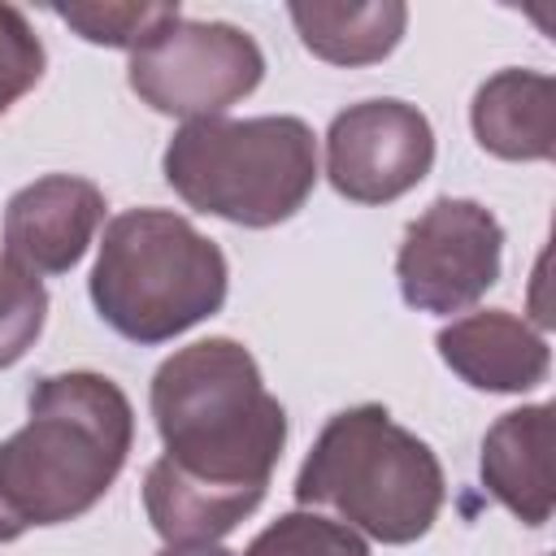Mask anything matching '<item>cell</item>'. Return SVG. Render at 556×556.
<instances>
[{
    "instance_id": "1",
    "label": "cell",
    "mask_w": 556,
    "mask_h": 556,
    "mask_svg": "<svg viewBox=\"0 0 556 556\" xmlns=\"http://www.w3.org/2000/svg\"><path fill=\"white\" fill-rule=\"evenodd\" d=\"M130 434V400L104 374L39 378L26 426L0 443V513L13 534L83 517L122 473Z\"/></svg>"
},
{
    "instance_id": "2",
    "label": "cell",
    "mask_w": 556,
    "mask_h": 556,
    "mask_svg": "<svg viewBox=\"0 0 556 556\" xmlns=\"http://www.w3.org/2000/svg\"><path fill=\"white\" fill-rule=\"evenodd\" d=\"M152 417L165 460L226 491H265L287 443V413L235 339L174 352L152 378Z\"/></svg>"
},
{
    "instance_id": "3",
    "label": "cell",
    "mask_w": 556,
    "mask_h": 556,
    "mask_svg": "<svg viewBox=\"0 0 556 556\" xmlns=\"http://www.w3.org/2000/svg\"><path fill=\"white\" fill-rule=\"evenodd\" d=\"M300 504H330L382 543L421 539L443 508L434 452L391 421L387 408H343L317 434L295 478Z\"/></svg>"
},
{
    "instance_id": "4",
    "label": "cell",
    "mask_w": 556,
    "mask_h": 556,
    "mask_svg": "<svg viewBox=\"0 0 556 556\" xmlns=\"http://www.w3.org/2000/svg\"><path fill=\"white\" fill-rule=\"evenodd\" d=\"M91 300L117 334L165 343L222 308L226 256L187 217L130 208L104 230Z\"/></svg>"
},
{
    "instance_id": "5",
    "label": "cell",
    "mask_w": 556,
    "mask_h": 556,
    "mask_svg": "<svg viewBox=\"0 0 556 556\" xmlns=\"http://www.w3.org/2000/svg\"><path fill=\"white\" fill-rule=\"evenodd\" d=\"M165 178L200 213L239 226H274L308 200L317 143L300 117H204L169 139Z\"/></svg>"
},
{
    "instance_id": "6",
    "label": "cell",
    "mask_w": 556,
    "mask_h": 556,
    "mask_svg": "<svg viewBox=\"0 0 556 556\" xmlns=\"http://www.w3.org/2000/svg\"><path fill=\"white\" fill-rule=\"evenodd\" d=\"M265 56L256 39L230 22H182L161 26L143 48L130 52V87L143 104L169 117H217L248 91H256Z\"/></svg>"
},
{
    "instance_id": "7",
    "label": "cell",
    "mask_w": 556,
    "mask_h": 556,
    "mask_svg": "<svg viewBox=\"0 0 556 556\" xmlns=\"http://www.w3.org/2000/svg\"><path fill=\"white\" fill-rule=\"evenodd\" d=\"M504 230L473 200H434L404 235L395 274L421 313H460L500 278Z\"/></svg>"
},
{
    "instance_id": "8",
    "label": "cell",
    "mask_w": 556,
    "mask_h": 556,
    "mask_svg": "<svg viewBox=\"0 0 556 556\" xmlns=\"http://www.w3.org/2000/svg\"><path fill=\"white\" fill-rule=\"evenodd\" d=\"M434 165L430 122L404 100L343 109L326 135V174L356 204H387L417 187Z\"/></svg>"
},
{
    "instance_id": "9",
    "label": "cell",
    "mask_w": 556,
    "mask_h": 556,
    "mask_svg": "<svg viewBox=\"0 0 556 556\" xmlns=\"http://www.w3.org/2000/svg\"><path fill=\"white\" fill-rule=\"evenodd\" d=\"M100 217L104 195L96 182L74 174H48L9 200L4 256L30 274H65L83 261Z\"/></svg>"
},
{
    "instance_id": "10",
    "label": "cell",
    "mask_w": 556,
    "mask_h": 556,
    "mask_svg": "<svg viewBox=\"0 0 556 556\" xmlns=\"http://www.w3.org/2000/svg\"><path fill=\"white\" fill-rule=\"evenodd\" d=\"M443 361L482 391H530L547 378V343L513 313L486 308L439 330Z\"/></svg>"
},
{
    "instance_id": "11",
    "label": "cell",
    "mask_w": 556,
    "mask_h": 556,
    "mask_svg": "<svg viewBox=\"0 0 556 556\" xmlns=\"http://www.w3.org/2000/svg\"><path fill=\"white\" fill-rule=\"evenodd\" d=\"M552 404H530L504 413L482 443L486 491L526 526H543L552 517Z\"/></svg>"
},
{
    "instance_id": "12",
    "label": "cell",
    "mask_w": 556,
    "mask_h": 556,
    "mask_svg": "<svg viewBox=\"0 0 556 556\" xmlns=\"http://www.w3.org/2000/svg\"><path fill=\"white\" fill-rule=\"evenodd\" d=\"M473 135L504 161H547L556 152V83L534 70H500L473 96Z\"/></svg>"
},
{
    "instance_id": "13",
    "label": "cell",
    "mask_w": 556,
    "mask_h": 556,
    "mask_svg": "<svg viewBox=\"0 0 556 556\" xmlns=\"http://www.w3.org/2000/svg\"><path fill=\"white\" fill-rule=\"evenodd\" d=\"M261 500H265V491H226V486H208V482L182 473L178 465H169L165 456H161V460L148 469V478H143V504H148L152 530H156L169 547L217 543V539L230 534Z\"/></svg>"
},
{
    "instance_id": "14",
    "label": "cell",
    "mask_w": 556,
    "mask_h": 556,
    "mask_svg": "<svg viewBox=\"0 0 556 556\" xmlns=\"http://www.w3.org/2000/svg\"><path fill=\"white\" fill-rule=\"evenodd\" d=\"M291 22L308 52L330 65H369L382 61L408 22V9L395 0L382 4H291Z\"/></svg>"
},
{
    "instance_id": "15",
    "label": "cell",
    "mask_w": 556,
    "mask_h": 556,
    "mask_svg": "<svg viewBox=\"0 0 556 556\" xmlns=\"http://www.w3.org/2000/svg\"><path fill=\"white\" fill-rule=\"evenodd\" d=\"M61 22H70L83 39L109 43V48H143L161 26H169L178 4H61Z\"/></svg>"
},
{
    "instance_id": "16",
    "label": "cell",
    "mask_w": 556,
    "mask_h": 556,
    "mask_svg": "<svg viewBox=\"0 0 556 556\" xmlns=\"http://www.w3.org/2000/svg\"><path fill=\"white\" fill-rule=\"evenodd\" d=\"M43 313H48V291L39 274L0 256V369L26 356V348L43 330Z\"/></svg>"
},
{
    "instance_id": "17",
    "label": "cell",
    "mask_w": 556,
    "mask_h": 556,
    "mask_svg": "<svg viewBox=\"0 0 556 556\" xmlns=\"http://www.w3.org/2000/svg\"><path fill=\"white\" fill-rule=\"evenodd\" d=\"M243 556H369L361 534L313 513H287L252 539Z\"/></svg>"
},
{
    "instance_id": "18",
    "label": "cell",
    "mask_w": 556,
    "mask_h": 556,
    "mask_svg": "<svg viewBox=\"0 0 556 556\" xmlns=\"http://www.w3.org/2000/svg\"><path fill=\"white\" fill-rule=\"evenodd\" d=\"M43 74V43L35 39L22 9L0 4V113L26 96Z\"/></svg>"
},
{
    "instance_id": "19",
    "label": "cell",
    "mask_w": 556,
    "mask_h": 556,
    "mask_svg": "<svg viewBox=\"0 0 556 556\" xmlns=\"http://www.w3.org/2000/svg\"><path fill=\"white\" fill-rule=\"evenodd\" d=\"M161 556H230V552L217 543H195V547H165Z\"/></svg>"
},
{
    "instance_id": "20",
    "label": "cell",
    "mask_w": 556,
    "mask_h": 556,
    "mask_svg": "<svg viewBox=\"0 0 556 556\" xmlns=\"http://www.w3.org/2000/svg\"><path fill=\"white\" fill-rule=\"evenodd\" d=\"M9 539H17V534H13V526H9V517L0 513V543H9Z\"/></svg>"
}]
</instances>
